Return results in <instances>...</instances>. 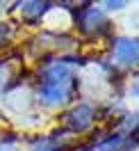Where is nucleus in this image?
Returning <instances> with one entry per match:
<instances>
[{
  "mask_svg": "<svg viewBox=\"0 0 139 151\" xmlns=\"http://www.w3.org/2000/svg\"><path fill=\"white\" fill-rule=\"evenodd\" d=\"M32 151H59V135H50V137H43L41 142H37L34 147H32Z\"/></svg>",
  "mask_w": 139,
  "mask_h": 151,
  "instance_id": "nucleus-6",
  "label": "nucleus"
},
{
  "mask_svg": "<svg viewBox=\"0 0 139 151\" xmlns=\"http://www.w3.org/2000/svg\"><path fill=\"white\" fill-rule=\"evenodd\" d=\"M135 124H137V117L132 114V117H125V126L128 128H135Z\"/></svg>",
  "mask_w": 139,
  "mask_h": 151,
  "instance_id": "nucleus-11",
  "label": "nucleus"
},
{
  "mask_svg": "<svg viewBox=\"0 0 139 151\" xmlns=\"http://www.w3.org/2000/svg\"><path fill=\"white\" fill-rule=\"evenodd\" d=\"M5 83H7V69H5V62H0V92L5 89Z\"/></svg>",
  "mask_w": 139,
  "mask_h": 151,
  "instance_id": "nucleus-8",
  "label": "nucleus"
},
{
  "mask_svg": "<svg viewBox=\"0 0 139 151\" xmlns=\"http://www.w3.org/2000/svg\"><path fill=\"white\" fill-rule=\"evenodd\" d=\"M50 9V2H23L21 5V14H23V19L30 21V23H34V21H39L46 12Z\"/></svg>",
  "mask_w": 139,
  "mask_h": 151,
  "instance_id": "nucleus-5",
  "label": "nucleus"
},
{
  "mask_svg": "<svg viewBox=\"0 0 139 151\" xmlns=\"http://www.w3.org/2000/svg\"><path fill=\"white\" fill-rule=\"evenodd\" d=\"M62 122H64L66 131L82 133V131H87V128L91 126V122H93V108L87 105V103H80V105H75L73 110H68Z\"/></svg>",
  "mask_w": 139,
  "mask_h": 151,
  "instance_id": "nucleus-3",
  "label": "nucleus"
},
{
  "mask_svg": "<svg viewBox=\"0 0 139 151\" xmlns=\"http://www.w3.org/2000/svg\"><path fill=\"white\" fill-rule=\"evenodd\" d=\"M73 16H75V23L80 25V30L87 32V35H103V32L110 30V23L105 21L103 12L91 7L89 2H82L80 9L73 12Z\"/></svg>",
  "mask_w": 139,
  "mask_h": 151,
  "instance_id": "nucleus-2",
  "label": "nucleus"
},
{
  "mask_svg": "<svg viewBox=\"0 0 139 151\" xmlns=\"http://www.w3.org/2000/svg\"><path fill=\"white\" fill-rule=\"evenodd\" d=\"M121 142H123V135H121V133H114V135H110L107 140L98 142V149L101 151H119Z\"/></svg>",
  "mask_w": 139,
  "mask_h": 151,
  "instance_id": "nucleus-7",
  "label": "nucleus"
},
{
  "mask_svg": "<svg viewBox=\"0 0 139 151\" xmlns=\"http://www.w3.org/2000/svg\"><path fill=\"white\" fill-rule=\"evenodd\" d=\"M75 89V78L71 76L68 66L57 62L50 64L41 76V85H39V96L48 105H59L68 101Z\"/></svg>",
  "mask_w": 139,
  "mask_h": 151,
  "instance_id": "nucleus-1",
  "label": "nucleus"
},
{
  "mask_svg": "<svg viewBox=\"0 0 139 151\" xmlns=\"http://www.w3.org/2000/svg\"><path fill=\"white\" fill-rule=\"evenodd\" d=\"M14 140H16L14 135H9L7 140H0V151H9V144H14Z\"/></svg>",
  "mask_w": 139,
  "mask_h": 151,
  "instance_id": "nucleus-9",
  "label": "nucleus"
},
{
  "mask_svg": "<svg viewBox=\"0 0 139 151\" xmlns=\"http://www.w3.org/2000/svg\"><path fill=\"white\" fill-rule=\"evenodd\" d=\"M123 5H125V2H105V7H107V9H121Z\"/></svg>",
  "mask_w": 139,
  "mask_h": 151,
  "instance_id": "nucleus-10",
  "label": "nucleus"
},
{
  "mask_svg": "<svg viewBox=\"0 0 139 151\" xmlns=\"http://www.w3.org/2000/svg\"><path fill=\"white\" fill-rule=\"evenodd\" d=\"M112 55L116 62L121 64H135L139 57V44L137 39H128V37H119L112 44Z\"/></svg>",
  "mask_w": 139,
  "mask_h": 151,
  "instance_id": "nucleus-4",
  "label": "nucleus"
}]
</instances>
